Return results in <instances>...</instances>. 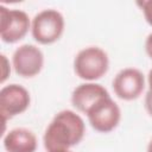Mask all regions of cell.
I'll return each instance as SVG.
<instances>
[{
    "mask_svg": "<svg viewBox=\"0 0 152 152\" xmlns=\"http://www.w3.org/2000/svg\"><path fill=\"white\" fill-rule=\"evenodd\" d=\"M86 133L83 119L74 110L64 109L58 112L43 135V144L46 152H66L78 145Z\"/></svg>",
    "mask_w": 152,
    "mask_h": 152,
    "instance_id": "1",
    "label": "cell"
},
{
    "mask_svg": "<svg viewBox=\"0 0 152 152\" xmlns=\"http://www.w3.org/2000/svg\"><path fill=\"white\" fill-rule=\"evenodd\" d=\"M109 58L104 50L99 46H88L78 51L74 59L75 74L83 81L94 82L107 74Z\"/></svg>",
    "mask_w": 152,
    "mask_h": 152,
    "instance_id": "2",
    "label": "cell"
},
{
    "mask_svg": "<svg viewBox=\"0 0 152 152\" xmlns=\"http://www.w3.org/2000/svg\"><path fill=\"white\" fill-rule=\"evenodd\" d=\"M65 21L57 10H43L34 15L31 23V33L33 39L42 45L56 43L63 34Z\"/></svg>",
    "mask_w": 152,
    "mask_h": 152,
    "instance_id": "3",
    "label": "cell"
},
{
    "mask_svg": "<svg viewBox=\"0 0 152 152\" xmlns=\"http://www.w3.org/2000/svg\"><path fill=\"white\" fill-rule=\"evenodd\" d=\"M31 28L26 12L0 6V37L4 43L13 44L21 40Z\"/></svg>",
    "mask_w": 152,
    "mask_h": 152,
    "instance_id": "4",
    "label": "cell"
},
{
    "mask_svg": "<svg viewBox=\"0 0 152 152\" xmlns=\"http://www.w3.org/2000/svg\"><path fill=\"white\" fill-rule=\"evenodd\" d=\"M86 115L93 129L100 133H109L114 131L121 120L120 107L110 95L95 103Z\"/></svg>",
    "mask_w": 152,
    "mask_h": 152,
    "instance_id": "5",
    "label": "cell"
},
{
    "mask_svg": "<svg viewBox=\"0 0 152 152\" xmlns=\"http://www.w3.org/2000/svg\"><path fill=\"white\" fill-rule=\"evenodd\" d=\"M31 103L28 90L17 83L4 86L0 90V114L2 121L6 122L21 113H24Z\"/></svg>",
    "mask_w": 152,
    "mask_h": 152,
    "instance_id": "6",
    "label": "cell"
},
{
    "mask_svg": "<svg viewBox=\"0 0 152 152\" xmlns=\"http://www.w3.org/2000/svg\"><path fill=\"white\" fill-rule=\"evenodd\" d=\"M12 64L17 75L24 78H32L42 71L44 66V55L38 46L24 44L13 52Z\"/></svg>",
    "mask_w": 152,
    "mask_h": 152,
    "instance_id": "7",
    "label": "cell"
},
{
    "mask_svg": "<svg viewBox=\"0 0 152 152\" xmlns=\"http://www.w3.org/2000/svg\"><path fill=\"white\" fill-rule=\"evenodd\" d=\"M114 94L124 101H133L140 97L145 89L144 74L135 68L120 70L113 80Z\"/></svg>",
    "mask_w": 152,
    "mask_h": 152,
    "instance_id": "8",
    "label": "cell"
},
{
    "mask_svg": "<svg viewBox=\"0 0 152 152\" xmlns=\"http://www.w3.org/2000/svg\"><path fill=\"white\" fill-rule=\"evenodd\" d=\"M107 96H109V93L103 86L95 82H86L74 89L71 94V103L78 112L87 114L95 103Z\"/></svg>",
    "mask_w": 152,
    "mask_h": 152,
    "instance_id": "9",
    "label": "cell"
},
{
    "mask_svg": "<svg viewBox=\"0 0 152 152\" xmlns=\"http://www.w3.org/2000/svg\"><path fill=\"white\" fill-rule=\"evenodd\" d=\"M2 142L6 152H36L38 147L36 134L24 127H17L8 131Z\"/></svg>",
    "mask_w": 152,
    "mask_h": 152,
    "instance_id": "10",
    "label": "cell"
},
{
    "mask_svg": "<svg viewBox=\"0 0 152 152\" xmlns=\"http://www.w3.org/2000/svg\"><path fill=\"white\" fill-rule=\"evenodd\" d=\"M138 5L141 7V11L147 24L152 26V0H144L138 2Z\"/></svg>",
    "mask_w": 152,
    "mask_h": 152,
    "instance_id": "11",
    "label": "cell"
},
{
    "mask_svg": "<svg viewBox=\"0 0 152 152\" xmlns=\"http://www.w3.org/2000/svg\"><path fill=\"white\" fill-rule=\"evenodd\" d=\"M1 63H2V72H1V83H4L7 77L11 74V68H10V62L7 59V57L1 53Z\"/></svg>",
    "mask_w": 152,
    "mask_h": 152,
    "instance_id": "12",
    "label": "cell"
},
{
    "mask_svg": "<svg viewBox=\"0 0 152 152\" xmlns=\"http://www.w3.org/2000/svg\"><path fill=\"white\" fill-rule=\"evenodd\" d=\"M145 108L147 110V113L152 116V93L147 91L146 97H145Z\"/></svg>",
    "mask_w": 152,
    "mask_h": 152,
    "instance_id": "13",
    "label": "cell"
},
{
    "mask_svg": "<svg viewBox=\"0 0 152 152\" xmlns=\"http://www.w3.org/2000/svg\"><path fill=\"white\" fill-rule=\"evenodd\" d=\"M145 50H146L147 56L152 59V33H150L145 40Z\"/></svg>",
    "mask_w": 152,
    "mask_h": 152,
    "instance_id": "14",
    "label": "cell"
},
{
    "mask_svg": "<svg viewBox=\"0 0 152 152\" xmlns=\"http://www.w3.org/2000/svg\"><path fill=\"white\" fill-rule=\"evenodd\" d=\"M147 83H148V91L152 93V69L150 70V72L147 75Z\"/></svg>",
    "mask_w": 152,
    "mask_h": 152,
    "instance_id": "15",
    "label": "cell"
},
{
    "mask_svg": "<svg viewBox=\"0 0 152 152\" xmlns=\"http://www.w3.org/2000/svg\"><path fill=\"white\" fill-rule=\"evenodd\" d=\"M147 152H152V139L150 140V142L147 145Z\"/></svg>",
    "mask_w": 152,
    "mask_h": 152,
    "instance_id": "16",
    "label": "cell"
},
{
    "mask_svg": "<svg viewBox=\"0 0 152 152\" xmlns=\"http://www.w3.org/2000/svg\"><path fill=\"white\" fill-rule=\"evenodd\" d=\"M66 152H72V151H66Z\"/></svg>",
    "mask_w": 152,
    "mask_h": 152,
    "instance_id": "17",
    "label": "cell"
}]
</instances>
